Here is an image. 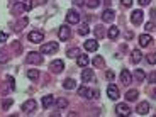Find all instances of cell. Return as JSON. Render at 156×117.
Listing matches in <instances>:
<instances>
[{
  "label": "cell",
  "mask_w": 156,
  "mask_h": 117,
  "mask_svg": "<svg viewBox=\"0 0 156 117\" xmlns=\"http://www.w3.org/2000/svg\"><path fill=\"white\" fill-rule=\"evenodd\" d=\"M105 76H107V80H109V82H112L114 78H115V73H114L112 70H107L105 71Z\"/></svg>",
  "instance_id": "f35d334b"
},
{
  "label": "cell",
  "mask_w": 156,
  "mask_h": 117,
  "mask_svg": "<svg viewBox=\"0 0 156 117\" xmlns=\"http://www.w3.org/2000/svg\"><path fill=\"white\" fill-rule=\"evenodd\" d=\"M136 112L139 114V115H146V114L149 112V104L148 102H139L136 107Z\"/></svg>",
  "instance_id": "9a60e30c"
},
{
  "label": "cell",
  "mask_w": 156,
  "mask_h": 117,
  "mask_svg": "<svg viewBox=\"0 0 156 117\" xmlns=\"http://www.w3.org/2000/svg\"><path fill=\"white\" fill-rule=\"evenodd\" d=\"M70 36H71V31H70V27L68 26H61L59 27V31H58V37H59V41H68L70 39Z\"/></svg>",
  "instance_id": "5b68a950"
},
{
  "label": "cell",
  "mask_w": 156,
  "mask_h": 117,
  "mask_svg": "<svg viewBox=\"0 0 156 117\" xmlns=\"http://www.w3.org/2000/svg\"><path fill=\"white\" fill-rule=\"evenodd\" d=\"M12 104H14V100H12V98H5L4 102H2V109L4 110H9L12 107Z\"/></svg>",
  "instance_id": "836d02e7"
},
{
  "label": "cell",
  "mask_w": 156,
  "mask_h": 117,
  "mask_svg": "<svg viewBox=\"0 0 156 117\" xmlns=\"http://www.w3.org/2000/svg\"><path fill=\"white\" fill-rule=\"evenodd\" d=\"M144 78H146V73L143 70H136V71H134V80H136V82H143Z\"/></svg>",
  "instance_id": "1f68e13d"
},
{
  "label": "cell",
  "mask_w": 156,
  "mask_h": 117,
  "mask_svg": "<svg viewBox=\"0 0 156 117\" xmlns=\"http://www.w3.org/2000/svg\"><path fill=\"white\" fill-rule=\"evenodd\" d=\"M107 37L109 39H117L119 37V27H117V26H110L109 31H107Z\"/></svg>",
  "instance_id": "603a6c76"
},
{
  "label": "cell",
  "mask_w": 156,
  "mask_h": 117,
  "mask_svg": "<svg viewBox=\"0 0 156 117\" xmlns=\"http://www.w3.org/2000/svg\"><path fill=\"white\" fill-rule=\"evenodd\" d=\"M41 104H43L44 109H49V107L55 104V97H53V95H44L43 100H41Z\"/></svg>",
  "instance_id": "7402d4cb"
},
{
  "label": "cell",
  "mask_w": 156,
  "mask_h": 117,
  "mask_svg": "<svg viewBox=\"0 0 156 117\" xmlns=\"http://www.w3.org/2000/svg\"><path fill=\"white\" fill-rule=\"evenodd\" d=\"M66 56L68 58H76L78 56V48H70V49L66 51Z\"/></svg>",
  "instance_id": "e575fe53"
},
{
  "label": "cell",
  "mask_w": 156,
  "mask_h": 117,
  "mask_svg": "<svg viewBox=\"0 0 156 117\" xmlns=\"http://www.w3.org/2000/svg\"><path fill=\"white\" fill-rule=\"evenodd\" d=\"M98 4H100V0H88V2H87V5H88L90 9H97Z\"/></svg>",
  "instance_id": "74e56055"
},
{
  "label": "cell",
  "mask_w": 156,
  "mask_h": 117,
  "mask_svg": "<svg viewBox=\"0 0 156 117\" xmlns=\"http://www.w3.org/2000/svg\"><path fill=\"white\" fill-rule=\"evenodd\" d=\"M151 98H153V100H156V88L151 90Z\"/></svg>",
  "instance_id": "c3c4849f"
},
{
  "label": "cell",
  "mask_w": 156,
  "mask_h": 117,
  "mask_svg": "<svg viewBox=\"0 0 156 117\" xmlns=\"http://www.w3.org/2000/svg\"><path fill=\"white\" fill-rule=\"evenodd\" d=\"M87 94H88V88H87V87H78V95H80V97H83V98H87Z\"/></svg>",
  "instance_id": "d590c367"
},
{
  "label": "cell",
  "mask_w": 156,
  "mask_h": 117,
  "mask_svg": "<svg viewBox=\"0 0 156 117\" xmlns=\"http://www.w3.org/2000/svg\"><path fill=\"white\" fill-rule=\"evenodd\" d=\"M146 59H148L149 65H156V53H149V55L146 56Z\"/></svg>",
  "instance_id": "8d00e7d4"
},
{
  "label": "cell",
  "mask_w": 156,
  "mask_h": 117,
  "mask_svg": "<svg viewBox=\"0 0 156 117\" xmlns=\"http://www.w3.org/2000/svg\"><path fill=\"white\" fill-rule=\"evenodd\" d=\"M26 26H29V19H27V17H20V19L16 22V26H14V31L20 32L24 27H26Z\"/></svg>",
  "instance_id": "4fadbf2b"
},
{
  "label": "cell",
  "mask_w": 156,
  "mask_h": 117,
  "mask_svg": "<svg viewBox=\"0 0 156 117\" xmlns=\"http://www.w3.org/2000/svg\"><path fill=\"white\" fill-rule=\"evenodd\" d=\"M66 22L68 24H80V14H78V10H68Z\"/></svg>",
  "instance_id": "52a82bcc"
},
{
  "label": "cell",
  "mask_w": 156,
  "mask_h": 117,
  "mask_svg": "<svg viewBox=\"0 0 156 117\" xmlns=\"http://www.w3.org/2000/svg\"><path fill=\"white\" fill-rule=\"evenodd\" d=\"M144 27H146V31H153V29H154V22H153V20H149V22L144 24Z\"/></svg>",
  "instance_id": "b9f144b4"
},
{
  "label": "cell",
  "mask_w": 156,
  "mask_h": 117,
  "mask_svg": "<svg viewBox=\"0 0 156 117\" xmlns=\"http://www.w3.org/2000/svg\"><path fill=\"white\" fill-rule=\"evenodd\" d=\"M115 114L117 115H131V107L127 104H119V105H115Z\"/></svg>",
  "instance_id": "ba28073f"
},
{
  "label": "cell",
  "mask_w": 156,
  "mask_h": 117,
  "mask_svg": "<svg viewBox=\"0 0 156 117\" xmlns=\"http://www.w3.org/2000/svg\"><path fill=\"white\" fill-rule=\"evenodd\" d=\"M141 59H143V53H141L139 49H133V53H131V63H133V65H137Z\"/></svg>",
  "instance_id": "ffe728a7"
},
{
  "label": "cell",
  "mask_w": 156,
  "mask_h": 117,
  "mask_svg": "<svg viewBox=\"0 0 156 117\" xmlns=\"http://www.w3.org/2000/svg\"><path fill=\"white\" fill-rule=\"evenodd\" d=\"M24 9H26V10H31L32 9V0H24Z\"/></svg>",
  "instance_id": "ab89813d"
},
{
  "label": "cell",
  "mask_w": 156,
  "mask_h": 117,
  "mask_svg": "<svg viewBox=\"0 0 156 117\" xmlns=\"http://www.w3.org/2000/svg\"><path fill=\"white\" fill-rule=\"evenodd\" d=\"M27 37H29V41H31V43L37 44V43H43L44 34H43L41 31H31V32L27 34Z\"/></svg>",
  "instance_id": "277c9868"
},
{
  "label": "cell",
  "mask_w": 156,
  "mask_h": 117,
  "mask_svg": "<svg viewBox=\"0 0 156 117\" xmlns=\"http://www.w3.org/2000/svg\"><path fill=\"white\" fill-rule=\"evenodd\" d=\"M55 105L58 107V109H66V107H68V100L65 97H61V98H58V100H55Z\"/></svg>",
  "instance_id": "4dcf8cb0"
},
{
  "label": "cell",
  "mask_w": 156,
  "mask_h": 117,
  "mask_svg": "<svg viewBox=\"0 0 156 117\" xmlns=\"http://www.w3.org/2000/svg\"><path fill=\"white\" fill-rule=\"evenodd\" d=\"M143 19H144L143 10H133V14H131V20H133V24H143Z\"/></svg>",
  "instance_id": "7c38bea8"
},
{
  "label": "cell",
  "mask_w": 156,
  "mask_h": 117,
  "mask_svg": "<svg viewBox=\"0 0 156 117\" xmlns=\"http://www.w3.org/2000/svg\"><path fill=\"white\" fill-rule=\"evenodd\" d=\"M88 32H90V27L87 26V24H82L80 29H78V34H80V36H87Z\"/></svg>",
  "instance_id": "d6a6232c"
},
{
  "label": "cell",
  "mask_w": 156,
  "mask_h": 117,
  "mask_svg": "<svg viewBox=\"0 0 156 117\" xmlns=\"http://www.w3.org/2000/svg\"><path fill=\"white\" fill-rule=\"evenodd\" d=\"M76 63L80 68H87V65H90V59L87 55H78L76 56Z\"/></svg>",
  "instance_id": "d6986e66"
},
{
  "label": "cell",
  "mask_w": 156,
  "mask_h": 117,
  "mask_svg": "<svg viewBox=\"0 0 156 117\" xmlns=\"http://www.w3.org/2000/svg\"><path fill=\"white\" fill-rule=\"evenodd\" d=\"M107 95H109L110 100H117V98H119V88H117L114 83H110V85L107 87Z\"/></svg>",
  "instance_id": "30bf717a"
},
{
  "label": "cell",
  "mask_w": 156,
  "mask_h": 117,
  "mask_svg": "<svg viewBox=\"0 0 156 117\" xmlns=\"http://www.w3.org/2000/svg\"><path fill=\"white\" fill-rule=\"evenodd\" d=\"M12 88H14V78L10 76V78L7 80V83H5L4 87H2V94H4V95H7V94L10 92Z\"/></svg>",
  "instance_id": "d4e9b609"
},
{
  "label": "cell",
  "mask_w": 156,
  "mask_h": 117,
  "mask_svg": "<svg viewBox=\"0 0 156 117\" xmlns=\"http://www.w3.org/2000/svg\"><path fill=\"white\" fill-rule=\"evenodd\" d=\"M131 80H133L131 71H129V70H122L121 71V83H122V85H129V83H131Z\"/></svg>",
  "instance_id": "2e32d148"
},
{
  "label": "cell",
  "mask_w": 156,
  "mask_h": 117,
  "mask_svg": "<svg viewBox=\"0 0 156 117\" xmlns=\"http://www.w3.org/2000/svg\"><path fill=\"white\" fill-rule=\"evenodd\" d=\"M63 88L65 90H75L76 88V80H75V78H66V80L63 82Z\"/></svg>",
  "instance_id": "44dd1931"
},
{
  "label": "cell",
  "mask_w": 156,
  "mask_h": 117,
  "mask_svg": "<svg viewBox=\"0 0 156 117\" xmlns=\"http://www.w3.org/2000/svg\"><path fill=\"white\" fill-rule=\"evenodd\" d=\"M10 49L14 51V55L19 56L20 53H22V44H20L19 41H12V43H10Z\"/></svg>",
  "instance_id": "cb8c5ba5"
},
{
  "label": "cell",
  "mask_w": 156,
  "mask_h": 117,
  "mask_svg": "<svg viewBox=\"0 0 156 117\" xmlns=\"http://www.w3.org/2000/svg\"><path fill=\"white\" fill-rule=\"evenodd\" d=\"M148 80H149V83H156V71H151V73H149Z\"/></svg>",
  "instance_id": "60d3db41"
},
{
  "label": "cell",
  "mask_w": 156,
  "mask_h": 117,
  "mask_svg": "<svg viewBox=\"0 0 156 117\" xmlns=\"http://www.w3.org/2000/svg\"><path fill=\"white\" fill-rule=\"evenodd\" d=\"M137 97H139V92H137L136 88H131V90H127V92H126V100H127V102L137 100Z\"/></svg>",
  "instance_id": "ac0fdd59"
},
{
  "label": "cell",
  "mask_w": 156,
  "mask_h": 117,
  "mask_svg": "<svg viewBox=\"0 0 156 117\" xmlns=\"http://www.w3.org/2000/svg\"><path fill=\"white\" fill-rule=\"evenodd\" d=\"M36 107H37V102L32 100V98H29V100H26L22 105H20V109H22L24 114H31V112L36 110Z\"/></svg>",
  "instance_id": "3957f363"
},
{
  "label": "cell",
  "mask_w": 156,
  "mask_h": 117,
  "mask_svg": "<svg viewBox=\"0 0 156 117\" xmlns=\"http://www.w3.org/2000/svg\"><path fill=\"white\" fill-rule=\"evenodd\" d=\"M39 76H41V73H39L37 68H31V70L27 71V78H29V80H32V82H36Z\"/></svg>",
  "instance_id": "4316f807"
},
{
  "label": "cell",
  "mask_w": 156,
  "mask_h": 117,
  "mask_svg": "<svg viewBox=\"0 0 156 117\" xmlns=\"http://www.w3.org/2000/svg\"><path fill=\"white\" fill-rule=\"evenodd\" d=\"M56 51H58V43H55V41L44 43L43 46H41V53H43V55H55Z\"/></svg>",
  "instance_id": "7a4b0ae2"
},
{
  "label": "cell",
  "mask_w": 156,
  "mask_h": 117,
  "mask_svg": "<svg viewBox=\"0 0 156 117\" xmlns=\"http://www.w3.org/2000/svg\"><path fill=\"white\" fill-rule=\"evenodd\" d=\"M133 37H134V34H133L131 31H127V32H126V39H133Z\"/></svg>",
  "instance_id": "7dc6e473"
},
{
  "label": "cell",
  "mask_w": 156,
  "mask_h": 117,
  "mask_svg": "<svg viewBox=\"0 0 156 117\" xmlns=\"http://www.w3.org/2000/svg\"><path fill=\"white\" fill-rule=\"evenodd\" d=\"M94 34H95V37H105V29H104L102 24H97V26H95Z\"/></svg>",
  "instance_id": "484cf974"
},
{
  "label": "cell",
  "mask_w": 156,
  "mask_h": 117,
  "mask_svg": "<svg viewBox=\"0 0 156 117\" xmlns=\"http://www.w3.org/2000/svg\"><path fill=\"white\" fill-rule=\"evenodd\" d=\"M114 19H115V12H114L112 9H105V10L102 12V20H104V22L110 24Z\"/></svg>",
  "instance_id": "9c48e42d"
},
{
  "label": "cell",
  "mask_w": 156,
  "mask_h": 117,
  "mask_svg": "<svg viewBox=\"0 0 156 117\" xmlns=\"http://www.w3.org/2000/svg\"><path fill=\"white\" fill-rule=\"evenodd\" d=\"M49 70L53 71V73H61V71L65 70V63H63L61 59H55V61H51Z\"/></svg>",
  "instance_id": "8992f818"
},
{
  "label": "cell",
  "mask_w": 156,
  "mask_h": 117,
  "mask_svg": "<svg viewBox=\"0 0 156 117\" xmlns=\"http://www.w3.org/2000/svg\"><path fill=\"white\" fill-rule=\"evenodd\" d=\"M26 63L27 65H41L43 63V55L37 53V51H29L27 56H26Z\"/></svg>",
  "instance_id": "6da1fadb"
},
{
  "label": "cell",
  "mask_w": 156,
  "mask_h": 117,
  "mask_svg": "<svg viewBox=\"0 0 156 117\" xmlns=\"http://www.w3.org/2000/svg\"><path fill=\"white\" fill-rule=\"evenodd\" d=\"M95 78V73H94V70H90V68H83V71H82V80L85 83H88V82H92Z\"/></svg>",
  "instance_id": "8fae6325"
},
{
  "label": "cell",
  "mask_w": 156,
  "mask_h": 117,
  "mask_svg": "<svg viewBox=\"0 0 156 117\" xmlns=\"http://www.w3.org/2000/svg\"><path fill=\"white\" fill-rule=\"evenodd\" d=\"M151 17H153V19H156V9H151Z\"/></svg>",
  "instance_id": "681fc988"
},
{
  "label": "cell",
  "mask_w": 156,
  "mask_h": 117,
  "mask_svg": "<svg viewBox=\"0 0 156 117\" xmlns=\"http://www.w3.org/2000/svg\"><path fill=\"white\" fill-rule=\"evenodd\" d=\"M7 32H0V43H5V41H7Z\"/></svg>",
  "instance_id": "7bdbcfd3"
},
{
  "label": "cell",
  "mask_w": 156,
  "mask_h": 117,
  "mask_svg": "<svg viewBox=\"0 0 156 117\" xmlns=\"http://www.w3.org/2000/svg\"><path fill=\"white\" fill-rule=\"evenodd\" d=\"M9 59H10V55H9V51H7V49H0V65L7 63Z\"/></svg>",
  "instance_id": "f546056e"
},
{
  "label": "cell",
  "mask_w": 156,
  "mask_h": 117,
  "mask_svg": "<svg viewBox=\"0 0 156 117\" xmlns=\"http://www.w3.org/2000/svg\"><path fill=\"white\" fill-rule=\"evenodd\" d=\"M73 4L80 7V5H83V4H85V0H73Z\"/></svg>",
  "instance_id": "bcb514c9"
},
{
  "label": "cell",
  "mask_w": 156,
  "mask_h": 117,
  "mask_svg": "<svg viewBox=\"0 0 156 117\" xmlns=\"http://www.w3.org/2000/svg\"><path fill=\"white\" fill-rule=\"evenodd\" d=\"M151 43H153V37L148 34V32H144V34L139 36V44H141V48H148Z\"/></svg>",
  "instance_id": "5bb4252c"
},
{
  "label": "cell",
  "mask_w": 156,
  "mask_h": 117,
  "mask_svg": "<svg viewBox=\"0 0 156 117\" xmlns=\"http://www.w3.org/2000/svg\"><path fill=\"white\" fill-rule=\"evenodd\" d=\"M151 4V0H139V5L141 7H144V5H149Z\"/></svg>",
  "instance_id": "f6af8a7d"
},
{
  "label": "cell",
  "mask_w": 156,
  "mask_h": 117,
  "mask_svg": "<svg viewBox=\"0 0 156 117\" xmlns=\"http://www.w3.org/2000/svg\"><path fill=\"white\" fill-rule=\"evenodd\" d=\"M92 65H94L95 68H104V65H105V59L102 58V56H95V58L92 59Z\"/></svg>",
  "instance_id": "83f0119b"
},
{
  "label": "cell",
  "mask_w": 156,
  "mask_h": 117,
  "mask_svg": "<svg viewBox=\"0 0 156 117\" xmlns=\"http://www.w3.org/2000/svg\"><path fill=\"white\" fill-rule=\"evenodd\" d=\"M22 12H26L24 4H14V7H12V14H14V16H20Z\"/></svg>",
  "instance_id": "f1b7e54d"
},
{
  "label": "cell",
  "mask_w": 156,
  "mask_h": 117,
  "mask_svg": "<svg viewBox=\"0 0 156 117\" xmlns=\"http://www.w3.org/2000/svg\"><path fill=\"white\" fill-rule=\"evenodd\" d=\"M121 4L124 5V7H131V5H133V0H121Z\"/></svg>",
  "instance_id": "ee69618b"
},
{
  "label": "cell",
  "mask_w": 156,
  "mask_h": 117,
  "mask_svg": "<svg viewBox=\"0 0 156 117\" xmlns=\"http://www.w3.org/2000/svg\"><path fill=\"white\" fill-rule=\"evenodd\" d=\"M83 48H85L87 51H97L98 49V43L95 41V39H87L85 44H83Z\"/></svg>",
  "instance_id": "e0dca14e"
}]
</instances>
